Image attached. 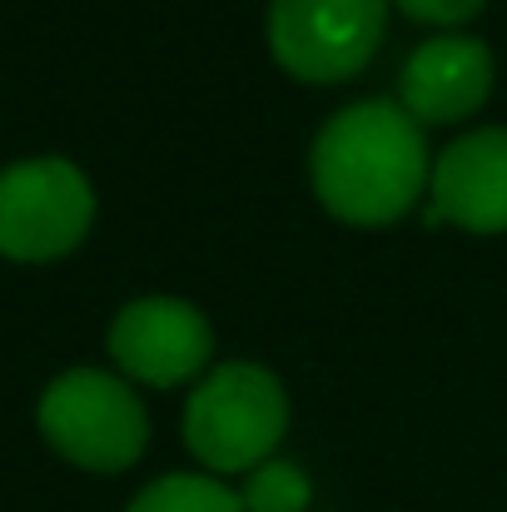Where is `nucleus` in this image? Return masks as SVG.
<instances>
[{
	"label": "nucleus",
	"instance_id": "1",
	"mask_svg": "<svg viewBox=\"0 0 507 512\" xmlns=\"http://www.w3.org/2000/svg\"><path fill=\"white\" fill-rule=\"evenodd\" d=\"M309 184L338 224L388 229L428 199V130L398 100H353L319 125L309 145Z\"/></svg>",
	"mask_w": 507,
	"mask_h": 512
},
{
	"label": "nucleus",
	"instance_id": "2",
	"mask_svg": "<svg viewBox=\"0 0 507 512\" xmlns=\"http://www.w3.org/2000/svg\"><path fill=\"white\" fill-rule=\"evenodd\" d=\"M289 388L259 358H224L214 363L184 398V448L204 473L244 478L259 463L279 458L289 433Z\"/></svg>",
	"mask_w": 507,
	"mask_h": 512
},
{
	"label": "nucleus",
	"instance_id": "3",
	"mask_svg": "<svg viewBox=\"0 0 507 512\" xmlns=\"http://www.w3.org/2000/svg\"><path fill=\"white\" fill-rule=\"evenodd\" d=\"M40 438L85 473H125L150 448V413L125 373L110 368H65L45 383L35 403Z\"/></svg>",
	"mask_w": 507,
	"mask_h": 512
},
{
	"label": "nucleus",
	"instance_id": "4",
	"mask_svg": "<svg viewBox=\"0 0 507 512\" xmlns=\"http://www.w3.org/2000/svg\"><path fill=\"white\" fill-rule=\"evenodd\" d=\"M393 0H269L264 45L299 85L358 80L388 40Z\"/></svg>",
	"mask_w": 507,
	"mask_h": 512
},
{
	"label": "nucleus",
	"instance_id": "5",
	"mask_svg": "<svg viewBox=\"0 0 507 512\" xmlns=\"http://www.w3.org/2000/svg\"><path fill=\"white\" fill-rule=\"evenodd\" d=\"M95 224V184L65 155H35L0 170V254L15 264H55L85 244Z\"/></svg>",
	"mask_w": 507,
	"mask_h": 512
},
{
	"label": "nucleus",
	"instance_id": "6",
	"mask_svg": "<svg viewBox=\"0 0 507 512\" xmlns=\"http://www.w3.org/2000/svg\"><path fill=\"white\" fill-rule=\"evenodd\" d=\"M105 348L130 383L184 388L214 368V324L189 299L145 294V299H130L110 319Z\"/></svg>",
	"mask_w": 507,
	"mask_h": 512
},
{
	"label": "nucleus",
	"instance_id": "7",
	"mask_svg": "<svg viewBox=\"0 0 507 512\" xmlns=\"http://www.w3.org/2000/svg\"><path fill=\"white\" fill-rule=\"evenodd\" d=\"M493 85H498L493 45L468 30H438L408 50L398 70V105L423 130H453L468 125L493 100Z\"/></svg>",
	"mask_w": 507,
	"mask_h": 512
},
{
	"label": "nucleus",
	"instance_id": "8",
	"mask_svg": "<svg viewBox=\"0 0 507 512\" xmlns=\"http://www.w3.org/2000/svg\"><path fill=\"white\" fill-rule=\"evenodd\" d=\"M428 219L463 234H507V125H478L433 155Z\"/></svg>",
	"mask_w": 507,
	"mask_h": 512
},
{
	"label": "nucleus",
	"instance_id": "9",
	"mask_svg": "<svg viewBox=\"0 0 507 512\" xmlns=\"http://www.w3.org/2000/svg\"><path fill=\"white\" fill-rule=\"evenodd\" d=\"M125 512H244L239 488H229L219 473H165L145 483Z\"/></svg>",
	"mask_w": 507,
	"mask_h": 512
},
{
	"label": "nucleus",
	"instance_id": "10",
	"mask_svg": "<svg viewBox=\"0 0 507 512\" xmlns=\"http://www.w3.org/2000/svg\"><path fill=\"white\" fill-rule=\"evenodd\" d=\"M239 498H244V512H309L314 508V478L289 458H269L254 473H244Z\"/></svg>",
	"mask_w": 507,
	"mask_h": 512
},
{
	"label": "nucleus",
	"instance_id": "11",
	"mask_svg": "<svg viewBox=\"0 0 507 512\" xmlns=\"http://www.w3.org/2000/svg\"><path fill=\"white\" fill-rule=\"evenodd\" d=\"M393 10H398L403 20L428 25V30L438 35V30H463V25H473V20L488 10V0H393Z\"/></svg>",
	"mask_w": 507,
	"mask_h": 512
}]
</instances>
